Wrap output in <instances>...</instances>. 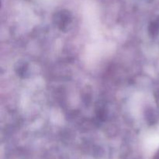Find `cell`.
<instances>
[{
    "mask_svg": "<svg viewBox=\"0 0 159 159\" xmlns=\"http://www.w3.org/2000/svg\"><path fill=\"white\" fill-rule=\"evenodd\" d=\"M26 70H27V67H26V64L24 62L18 63V67L16 68V73L20 76H24L25 73L26 72Z\"/></svg>",
    "mask_w": 159,
    "mask_h": 159,
    "instance_id": "6da1fadb",
    "label": "cell"
}]
</instances>
